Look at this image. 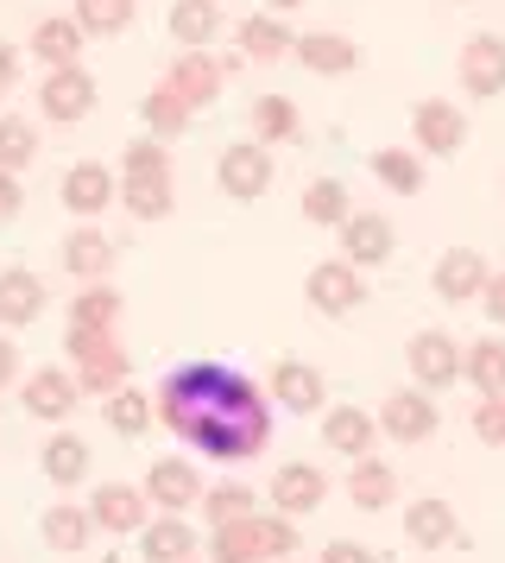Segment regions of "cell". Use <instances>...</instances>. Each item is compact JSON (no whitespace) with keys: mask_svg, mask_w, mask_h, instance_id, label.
<instances>
[{"mask_svg":"<svg viewBox=\"0 0 505 563\" xmlns=\"http://www.w3.org/2000/svg\"><path fill=\"white\" fill-rule=\"evenodd\" d=\"M234 45H240L247 64H278V57H291V32L278 26V20H240Z\"/></svg>","mask_w":505,"mask_h":563,"instance_id":"f546056e","label":"cell"},{"mask_svg":"<svg viewBox=\"0 0 505 563\" xmlns=\"http://www.w3.org/2000/svg\"><path fill=\"white\" fill-rule=\"evenodd\" d=\"M20 374V349H13V335H0V386H13Z\"/></svg>","mask_w":505,"mask_h":563,"instance_id":"c3c4849f","label":"cell"},{"mask_svg":"<svg viewBox=\"0 0 505 563\" xmlns=\"http://www.w3.org/2000/svg\"><path fill=\"white\" fill-rule=\"evenodd\" d=\"M474 431H480V443H493V450H505V393H500V399H480V411H474Z\"/></svg>","mask_w":505,"mask_h":563,"instance_id":"ee69618b","label":"cell"},{"mask_svg":"<svg viewBox=\"0 0 505 563\" xmlns=\"http://www.w3.org/2000/svg\"><path fill=\"white\" fill-rule=\"evenodd\" d=\"M121 165H126V178H171V153L158 140H133Z\"/></svg>","mask_w":505,"mask_h":563,"instance_id":"7bdbcfd3","label":"cell"},{"mask_svg":"<svg viewBox=\"0 0 505 563\" xmlns=\"http://www.w3.org/2000/svg\"><path fill=\"white\" fill-rule=\"evenodd\" d=\"M272 7H303V0H272Z\"/></svg>","mask_w":505,"mask_h":563,"instance_id":"f907efd6","label":"cell"},{"mask_svg":"<svg viewBox=\"0 0 505 563\" xmlns=\"http://www.w3.org/2000/svg\"><path fill=\"white\" fill-rule=\"evenodd\" d=\"M323 563H379V558L367 551V544H354V538H335V544L323 551Z\"/></svg>","mask_w":505,"mask_h":563,"instance_id":"bcb514c9","label":"cell"},{"mask_svg":"<svg viewBox=\"0 0 505 563\" xmlns=\"http://www.w3.org/2000/svg\"><path fill=\"white\" fill-rule=\"evenodd\" d=\"M411 133H417V146H424V153H461L468 121H461V108H454V102L429 96V102H417V114H411Z\"/></svg>","mask_w":505,"mask_h":563,"instance_id":"9c48e42d","label":"cell"},{"mask_svg":"<svg viewBox=\"0 0 505 563\" xmlns=\"http://www.w3.org/2000/svg\"><path fill=\"white\" fill-rule=\"evenodd\" d=\"M461 374L480 386V399H500V393H505V342H493V335L474 342V349L461 355Z\"/></svg>","mask_w":505,"mask_h":563,"instance_id":"836d02e7","label":"cell"},{"mask_svg":"<svg viewBox=\"0 0 505 563\" xmlns=\"http://www.w3.org/2000/svg\"><path fill=\"white\" fill-rule=\"evenodd\" d=\"M323 494H328V482H323V468H310V462H284V468L272 475V507L284 512V519L316 512L323 507Z\"/></svg>","mask_w":505,"mask_h":563,"instance_id":"8fae6325","label":"cell"},{"mask_svg":"<svg viewBox=\"0 0 505 563\" xmlns=\"http://www.w3.org/2000/svg\"><path fill=\"white\" fill-rule=\"evenodd\" d=\"M215 178H222V190L234 203H259L272 190V153L259 140H234L222 153V165H215Z\"/></svg>","mask_w":505,"mask_h":563,"instance_id":"7a4b0ae2","label":"cell"},{"mask_svg":"<svg viewBox=\"0 0 505 563\" xmlns=\"http://www.w3.org/2000/svg\"><path fill=\"white\" fill-rule=\"evenodd\" d=\"M404 538L424 544V551H442V544L461 538V519H454L449 500H411V507H404Z\"/></svg>","mask_w":505,"mask_h":563,"instance_id":"ffe728a7","label":"cell"},{"mask_svg":"<svg viewBox=\"0 0 505 563\" xmlns=\"http://www.w3.org/2000/svg\"><path fill=\"white\" fill-rule=\"evenodd\" d=\"M209 558H215V563H272V551H266V512H247V519L215 526Z\"/></svg>","mask_w":505,"mask_h":563,"instance_id":"30bf717a","label":"cell"},{"mask_svg":"<svg viewBox=\"0 0 505 563\" xmlns=\"http://www.w3.org/2000/svg\"><path fill=\"white\" fill-rule=\"evenodd\" d=\"M171 38L183 52H209L222 38V7L215 0H177L171 7Z\"/></svg>","mask_w":505,"mask_h":563,"instance_id":"603a6c76","label":"cell"},{"mask_svg":"<svg viewBox=\"0 0 505 563\" xmlns=\"http://www.w3.org/2000/svg\"><path fill=\"white\" fill-rule=\"evenodd\" d=\"M82 45H89V38H82V26H76V20H45V26L32 32V52H38V64H45V70L76 64V57H82Z\"/></svg>","mask_w":505,"mask_h":563,"instance_id":"f1b7e54d","label":"cell"},{"mask_svg":"<svg viewBox=\"0 0 505 563\" xmlns=\"http://www.w3.org/2000/svg\"><path fill=\"white\" fill-rule=\"evenodd\" d=\"M20 216V184H13V172H0V222H13Z\"/></svg>","mask_w":505,"mask_h":563,"instance_id":"7dc6e473","label":"cell"},{"mask_svg":"<svg viewBox=\"0 0 505 563\" xmlns=\"http://www.w3.org/2000/svg\"><path fill=\"white\" fill-rule=\"evenodd\" d=\"M202 512H209V526L247 519L252 512V487H209V494H202Z\"/></svg>","mask_w":505,"mask_h":563,"instance_id":"b9f144b4","label":"cell"},{"mask_svg":"<svg viewBox=\"0 0 505 563\" xmlns=\"http://www.w3.org/2000/svg\"><path fill=\"white\" fill-rule=\"evenodd\" d=\"M303 291H310V305L323 310V317H348V310L367 305V279H360V266H348L341 254L323 260V266H310Z\"/></svg>","mask_w":505,"mask_h":563,"instance_id":"3957f363","label":"cell"},{"mask_svg":"<svg viewBox=\"0 0 505 563\" xmlns=\"http://www.w3.org/2000/svg\"><path fill=\"white\" fill-rule=\"evenodd\" d=\"M146 494H152V507H165V512H183V507H197V500H202V475H197V462H183V456H165V462H152V475H146Z\"/></svg>","mask_w":505,"mask_h":563,"instance_id":"ba28073f","label":"cell"},{"mask_svg":"<svg viewBox=\"0 0 505 563\" xmlns=\"http://www.w3.org/2000/svg\"><path fill=\"white\" fill-rule=\"evenodd\" d=\"M38 108H45L50 121H82V114L96 108V77H89L82 64H64V70H50L45 89H38Z\"/></svg>","mask_w":505,"mask_h":563,"instance_id":"277c9868","label":"cell"},{"mask_svg":"<svg viewBox=\"0 0 505 563\" xmlns=\"http://www.w3.org/2000/svg\"><path fill=\"white\" fill-rule=\"evenodd\" d=\"M392 254V222L385 216H348L341 222V260L348 266H379Z\"/></svg>","mask_w":505,"mask_h":563,"instance_id":"7402d4cb","label":"cell"},{"mask_svg":"<svg viewBox=\"0 0 505 563\" xmlns=\"http://www.w3.org/2000/svg\"><path fill=\"white\" fill-rule=\"evenodd\" d=\"M291 57H303V64L323 70V77H348V70H360V45L341 38V32H303V38H291Z\"/></svg>","mask_w":505,"mask_h":563,"instance_id":"ac0fdd59","label":"cell"},{"mask_svg":"<svg viewBox=\"0 0 505 563\" xmlns=\"http://www.w3.org/2000/svg\"><path fill=\"white\" fill-rule=\"evenodd\" d=\"M126 386V349L114 335H101L89 355L76 361V393H121Z\"/></svg>","mask_w":505,"mask_h":563,"instance_id":"44dd1931","label":"cell"},{"mask_svg":"<svg viewBox=\"0 0 505 563\" xmlns=\"http://www.w3.org/2000/svg\"><path fill=\"white\" fill-rule=\"evenodd\" d=\"M158 418L171 424L190 450L215 462H252L272 443V406L266 393L222 361H190L177 367L158 393Z\"/></svg>","mask_w":505,"mask_h":563,"instance_id":"6da1fadb","label":"cell"},{"mask_svg":"<svg viewBox=\"0 0 505 563\" xmlns=\"http://www.w3.org/2000/svg\"><path fill=\"white\" fill-rule=\"evenodd\" d=\"M247 128H252V140H259V146H266V140H298V133H303L298 102H291V96H259V102H252V114H247Z\"/></svg>","mask_w":505,"mask_h":563,"instance_id":"4dcf8cb0","label":"cell"},{"mask_svg":"<svg viewBox=\"0 0 505 563\" xmlns=\"http://www.w3.org/2000/svg\"><path fill=\"white\" fill-rule=\"evenodd\" d=\"M89 532H96L89 507H50L45 512V538L57 544V551H82V544H89Z\"/></svg>","mask_w":505,"mask_h":563,"instance_id":"74e56055","label":"cell"},{"mask_svg":"<svg viewBox=\"0 0 505 563\" xmlns=\"http://www.w3.org/2000/svg\"><path fill=\"white\" fill-rule=\"evenodd\" d=\"M461 89L468 96H500L505 89V38L500 32H474L461 45Z\"/></svg>","mask_w":505,"mask_h":563,"instance_id":"8992f818","label":"cell"},{"mask_svg":"<svg viewBox=\"0 0 505 563\" xmlns=\"http://www.w3.org/2000/svg\"><path fill=\"white\" fill-rule=\"evenodd\" d=\"M13 82H20V52H13V45H0V96H7Z\"/></svg>","mask_w":505,"mask_h":563,"instance_id":"681fc988","label":"cell"},{"mask_svg":"<svg viewBox=\"0 0 505 563\" xmlns=\"http://www.w3.org/2000/svg\"><path fill=\"white\" fill-rule=\"evenodd\" d=\"M108 424L121 437H139L152 424V399L139 393V386H121V393H108Z\"/></svg>","mask_w":505,"mask_h":563,"instance_id":"f35d334b","label":"cell"},{"mask_svg":"<svg viewBox=\"0 0 505 563\" xmlns=\"http://www.w3.org/2000/svg\"><path fill=\"white\" fill-rule=\"evenodd\" d=\"M303 216L310 222H323V229H341L354 209H348V184H335V178H316L310 190H303Z\"/></svg>","mask_w":505,"mask_h":563,"instance_id":"d590c367","label":"cell"},{"mask_svg":"<svg viewBox=\"0 0 505 563\" xmlns=\"http://www.w3.org/2000/svg\"><path fill=\"white\" fill-rule=\"evenodd\" d=\"M480 285H486V260L474 247H449V254L436 260V298L468 305V298H480Z\"/></svg>","mask_w":505,"mask_h":563,"instance_id":"d6986e66","label":"cell"},{"mask_svg":"<svg viewBox=\"0 0 505 563\" xmlns=\"http://www.w3.org/2000/svg\"><path fill=\"white\" fill-rule=\"evenodd\" d=\"M45 317V279L25 273V266H7L0 273V323L20 330V323H38Z\"/></svg>","mask_w":505,"mask_h":563,"instance_id":"e0dca14e","label":"cell"},{"mask_svg":"<svg viewBox=\"0 0 505 563\" xmlns=\"http://www.w3.org/2000/svg\"><path fill=\"white\" fill-rule=\"evenodd\" d=\"M32 153H38V133H32V121H0V172H20V165H32Z\"/></svg>","mask_w":505,"mask_h":563,"instance_id":"60d3db41","label":"cell"},{"mask_svg":"<svg viewBox=\"0 0 505 563\" xmlns=\"http://www.w3.org/2000/svg\"><path fill=\"white\" fill-rule=\"evenodd\" d=\"M126 20H133V0H76V26H82V38L126 32Z\"/></svg>","mask_w":505,"mask_h":563,"instance_id":"8d00e7d4","label":"cell"},{"mask_svg":"<svg viewBox=\"0 0 505 563\" xmlns=\"http://www.w3.org/2000/svg\"><path fill=\"white\" fill-rule=\"evenodd\" d=\"M139 551H146V563H190L197 558V532L183 526V519H152V526H139Z\"/></svg>","mask_w":505,"mask_h":563,"instance_id":"484cf974","label":"cell"},{"mask_svg":"<svg viewBox=\"0 0 505 563\" xmlns=\"http://www.w3.org/2000/svg\"><path fill=\"white\" fill-rule=\"evenodd\" d=\"M272 399L284 411H298V418H310V411H323V374L310 367V361H278L272 367Z\"/></svg>","mask_w":505,"mask_h":563,"instance_id":"2e32d148","label":"cell"},{"mask_svg":"<svg viewBox=\"0 0 505 563\" xmlns=\"http://www.w3.org/2000/svg\"><path fill=\"white\" fill-rule=\"evenodd\" d=\"M379 431L399 437V443H424V437L436 431V406H429L424 386H399V393L379 406Z\"/></svg>","mask_w":505,"mask_h":563,"instance_id":"5b68a950","label":"cell"},{"mask_svg":"<svg viewBox=\"0 0 505 563\" xmlns=\"http://www.w3.org/2000/svg\"><path fill=\"white\" fill-rule=\"evenodd\" d=\"M373 178L385 184V190H399V197H417V190H424V158L404 153V146H379L373 153Z\"/></svg>","mask_w":505,"mask_h":563,"instance_id":"d6a6232c","label":"cell"},{"mask_svg":"<svg viewBox=\"0 0 505 563\" xmlns=\"http://www.w3.org/2000/svg\"><path fill=\"white\" fill-rule=\"evenodd\" d=\"M89 519H96L101 532H139V526H146V487H126V482L96 487Z\"/></svg>","mask_w":505,"mask_h":563,"instance_id":"5bb4252c","label":"cell"},{"mask_svg":"<svg viewBox=\"0 0 505 563\" xmlns=\"http://www.w3.org/2000/svg\"><path fill=\"white\" fill-rule=\"evenodd\" d=\"M480 305H486V317H493V323H505V273H486V285H480Z\"/></svg>","mask_w":505,"mask_h":563,"instance_id":"f6af8a7d","label":"cell"},{"mask_svg":"<svg viewBox=\"0 0 505 563\" xmlns=\"http://www.w3.org/2000/svg\"><path fill=\"white\" fill-rule=\"evenodd\" d=\"M165 82H171L177 96L190 102V114H197V108H209L215 96H222L227 64H222V57H209V52H183V57L171 64V77H165Z\"/></svg>","mask_w":505,"mask_h":563,"instance_id":"52a82bcc","label":"cell"},{"mask_svg":"<svg viewBox=\"0 0 505 563\" xmlns=\"http://www.w3.org/2000/svg\"><path fill=\"white\" fill-rule=\"evenodd\" d=\"M348 494H354V507H392L399 500V475H392V462H373V456H360L354 462V475H348Z\"/></svg>","mask_w":505,"mask_h":563,"instance_id":"4316f807","label":"cell"},{"mask_svg":"<svg viewBox=\"0 0 505 563\" xmlns=\"http://www.w3.org/2000/svg\"><path fill=\"white\" fill-rule=\"evenodd\" d=\"M411 374H417V386H454V374H461V349H454V335L442 330H424L417 342H411Z\"/></svg>","mask_w":505,"mask_h":563,"instance_id":"9a60e30c","label":"cell"},{"mask_svg":"<svg viewBox=\"0 0 505 563\" xmlns=\"http://www.w3.org/2000/svg\"><path fill=\"white\" fill-rule=\"evenodd\" d=\"M126 209L139 216V222H158V216H171V178H126Z\"/></svg>","mask_w":505,"mask_h":563,"instance_id":"ab89813d","label":"cell"},{"mask_svg":"<svg viewBox=\"0 0 505 563\" xmlns=\"http://www.w3.org/2000/svg\"><path fill=\"white\" fill-rule=\"evenodd\" d=\"M20 399H25L32 418H50V424H57V418H70V411H76L82 393H76V374H64V367H38V374H25Z\"/></svg>","mask_w":505,"mask_h":563,"instance_id":"7c38bea8","label":"cell"},{"mask_svg":"<svg viewBox=\"0 0 505 563\" xmlns=\"http://www.w3.org/2000/svg\"><path fill=\"white\" fill-rule=\"evenodd\" d=\"M190 563H197V558H190Z\"/></svg>","mask_w":505,"mask_h":563,"instance_id":"f5cc1de1","label":"cell"},{"mask_svg":"<svg viewBox=\"0 0 505 563\" xmlns=\"http://www.w3.org/2000/svg\"><path fill=\"white\" fill-rule=\"evenodd\" d=\"M114 317H121V291L114 285H82L70 305V330H114Z\"/></svg>","mask_w":505,"mask_h":563,"instance_id":"e575fe53","label":"cell"},{"mask_svg":"<svg viewBox=\"0 0 505 563\" xmlns=\"http://www.w3.org/2000/svg\"><path fill=\"white\" fill-rule=\"evenodd\" d=\"M64 266H70L76 279H89V285L108 279V266H114V241H108L101 229H89V222H82V229L64 241Z\"/></svg>","mask_w":505,"mask_h":563,"instance_id":"d4e9b609","label":"cell"},{"mask_svg":"<svg viewBox=\"0 0 505 563\" xmlns=\"http://www.w3.org/2000/svg\"><path fill=\"white\" fill-rule=\"evenodd\" d=\"M373 418H367V411L360 406H335V411H323V443L328 450H341V456H367V450H373Z\"/></svg>","mask_w":505,"mask_h":563,"instance_id":"cb8c5ba5","label":"cell"},{"mask_svg":"<svg viewBox=\"0 0 505 563\" xmlns=\"http://www.w3.org/2000/svg\"><path fill=\"white\" fill-rule=\"evenodd\" d=\"M278 563H291V558H278Z\"/></svg>","mask_w":505,"mask_h":563,"instance_id":"816d5d0a","label":"cell"},{"mask_svg":"<svg viewBox=\"0 0 505 563\" xmlns=\"http://www.w3.org/2000/svg\"><path fill=\"white\" fill-rule=\"evenodd\" d=\"M108 203H114V172L101 158H82V165L64 172V209L70 216H101Z\"/></svg>","mask_w":505,"mask_h":563,"instance_id":"4fadbf2b","label":"cell"},{"mask_svg":"<svg viewBox=\"0 0 505 563\" xmlns=\"http://www.w3.org/2000/svg\"><path fill=\"white\" fill-rule=\"evenodd\" d=\"M45 475H50V487H76L82 475H89V437H76V431H64V437H50L45 443Z\"/></svg>","mask_w":505,"mask_h":563,"instance_id":"83f0119b","label":"cell"},{"mask_svg":"<svg viewBox=\"0 0 505 563\" xmlns=\"http://www.w3.org/2000/svg\"><path fill=\"white\" fill-rule=\"evenodd\" d=\"M139 121H146L158 140H165V133H183V128H190V102L177 96L171 82H158V89H146V96H139Z\"/></svg>","mask_w":505,"mask_h":563,"instance_id":"1f68e13d","label":"cell"}]
</instances>
